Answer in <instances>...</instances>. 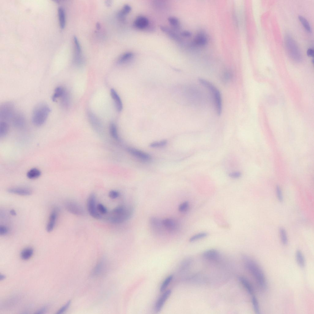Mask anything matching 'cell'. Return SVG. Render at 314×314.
<instances>
[{
	"label": "cell",
	"instance_id": "6da1fadb",
	"mask_svg": "<svg viewBox=\"0 0 314 314\" xmlns=\"http://www.w3.org/2000/svg\"><path fill=\"white\" fill-rule=\"evenodd\" d=\"M51 109L46 103L41 102L34 107L32 113V121L35 126L42 125L46 121Z\"/></svg>",
	"mask_w": 314,
	"mask_h": 314
},
{
	"label": "cell",
	"instance_id": "7a4b0ae2",
	"mask_svg": "<svg viewBox=\"0 0 314 314\" xmlns=\"http://www.w3.org/2000/svg\"><path fill=\"white\" fill-rule=\"evenodd\" d=\"M243 258L246 267L255 278L259 285L265 289L266 283L264 274L257 264L253 260L246 256Z\"/></svg>",
	"mask_w": 314,
	"mask_h": 314
},
{
	"label": "cell",
	"instance_id": "3957f363",
	"mask_svg": "<svg viewBox=\"0 0 314 314\" xmlns=\"http://www.w3.org/2000/svg\"><path fill=\"white\" fill-rule=\"evenodd\" d=\"M132 212V209L130 208L123 205L118 206L111 211L108 220L113 224H121L128 219Z\"/></svg>",
	"mask_w": 314,
	"mask_h": 314
},
{
	"label": "cell",
	"instance_id": "277c9868",
	"mask_svg": "<svg viewBox=\"0 0 314 314\" xmlns=\"http://www.w3.org/2000/svg\"><path fill=\"white\" fill-rule=\"evenodd\" d=\"M198 81L203 86L210 91L213 95L217 114L220 116L222 112V98L219 90L209 81L202 78H199Z\"/></svg>",
	"mask_w": 314,
	"mask_h": 314
},
{
	"label": "cell",
	"instance_id": "5b68a950",
	"mask_svg": "<svg viewBox=\"0 0 314 314\" xmlns=\"http://www.w3.org/2000/svg\"><path fill=\"white\" fill-rule=\"evenodd\" d=\"M285 45L287 52L290 56L296 61H300L301 56L300 50L293 39L289 35L285 38Z\"/></svg>",
	"mask_w": 314,
	"mask_h": 314
},
{
	"label": "cell",
	"instance_id": "8992f818",
	"mask_svg": "<svg viewBox=\"0 0 314 314\" xmlns=\"http://www.w3.org/2000/svg\"><path fill=\"white\" fill-rule=\"evenodd\" d=\"M14 104L7 101L2 103L0 106V121H6L11 120L16 112Z\"/></svg>",
	"mask_w": 314,
	"mask_h": 314
},
{
	"label": "cell",
	"instance_id": "52a82bcc",
	"mask_svg": "<svg viewBox=\"0 0 314 314\" xmlns=\"http://www.w3.org/2000/svg\"><path fill=\"white\" fill-rule=\"evenodd\" d=\"M96 196L94 193L89 196L87 200V208L90 215L94 218L99 219L101 217V214L98 212L96 205Z\"/></svg>",
	"mask_w": 314,
	"mask_h": 314
},
{
	"label": "cell",
	"instance_id": "ba28073f",
	"mask_svg": "<svg viewBox=\"0 0 314 314\" xmlns=\"http://www.w3.org/2000/svg\"><path fill=\"white\" fill-rule=\"evenodd\" d=\"M64 206L67 210L73 214L80 216L84 213V211L82 206L74 201H67L65 203Z\"/></svg>",
	"mask_w": 314,
	"mask_h": 314
},
{
	"label": "cell",
	"instance_id": "9c48e42d",
	"mask_svg": "<svg viewBox=\"0 0 314 314\" xmlns=\"http://www.w3.org/2000/svg\"><path fill=\"white\" fill-rule=\"evenodd\" d=\"M127 151L132 156L143 161L148 162L152 159L149 154L137 149L129 147L127 148Z\"/></svg>",
	"mask_w": 314,
	"mask_h": 314
},
{
	"label": "cell",
	"instance_id": "30bf717a",
	"mask_svg": "<svg viewBox=\"0 0 314 314\" xmlns=\"http://www.w3.org/2000/svg\"><path fill=\"white\" fill-rule=\"evenodd\" d=\"M10 120L13 125L17 128H23L26 124V120L24 115L19 112H15Z\"/></svg>",
	"mask_w": 314,
	"mask_h": 314
},
{
	"label": "cell",
	"instance_id": "8fae6325",
	"mask_svg": "<svg viewBox=\"0 0 314 314\" xmlns=\"http://www.w3.org/2000/svg\"><path fill=\"white\" fill-rule=\"evenodd\" d=\"M163 229L169 232H174L176 231L179 228L178 223L171 218H165L162 220Z\"/></svg>",
	"mask_w": 314,
	"mask_h": 314
},
{
	"label": "cell",
	"instance_id": "7c38bea8",
	"mask_svg": "<svg viewBox=\"0 0 314 314\" xmlns=\"http://www.w3.org/2000/svg\"><path fill=\"white\" fill-rule=\"evenodd\" d=\"M7 191L10 193L24 196L30 195L32 193L31 190L26 187L10 188L8 189Z\"/></svg>",
	"mask_w": 314,
	"mask_h": 314
},
{
	"label": "cell",
	"instance_id": "4fadbf2b",
	"mask_svg": "<svg viewBox=\"0 0 314 314\" xmlns=\"http://www.w3.org/2000/svg\"><path fill=\"white\" fill-rule=\"evenodd\" d=\"M171 292L170 290H167L158 300L155 306V310L156 312L160 311L165 302L170 295Z\"/></svg>",
	"mask_w": 314,
	"mask_h": 314
},
{
	"label": "cell",
	"instance_id": "5bb4252c",
	"mask_svg": "<svg viewBox=\"0 0 314 314\" xmlns=\"http://www.w3.org/2000/svg\"><path fill=\"white\" fill-rule=\"evenodd\" d=\"M73 41L75 50V56L74 60L77 64H80L82 62L81 53L82 50L79 41L77 37L74 36L73 37Z\"/></svg>",
	"mask_w": 314,
	"mask_h": 314
},
{
	"label": "cell",
	"instance_id": "9a60e30c",
	"mask_svg": "<svg viewBox=\"0 0 314 314\" xmlns=\"http://www.w3.org/2000/svg\"><path fill=\"white\" fill-rule=\"evenodd\" d=\"M149 24L148 19L143 16H139L137 17L133 22L134 26L139 29H144L146 28Z\"/></svg>",
	"mask_w": 314,
	"mask_h": 314
},
{
	"label": "cell",
	"instance_id": "2e32d148",
	"mask_svg": "<svg viewBox=\"0 0 314 314\" xmlns=\"http://www.w3.org/2000/svg\"><path fill=\"white\" fill-rule=\"evenodd\" d=\"M57 217V212L54 210L50 215L49 220L46 226L47 232H50L53 230L55 227Z\"/></svg>",
	"mask_w": 314,
	"mask_h": 314
},
{
	"label": "cell",
	"instance_id": "e0dca14e",
	"mask_svg": "<svg viewBox=\"0 0 314 314\" xmlns=\"http://www.w3.org/2000/svg\"><path fill=\"white\" fill-rule=\"evenodd\" d=\"M110 95L114 101L116 107L119 112L122 111L123 109V104L121 99L116 90L111 89L110 90Z\"/></svg>",
	"mask_w": 314,
	"mask_h": 314
},
{
	"label": "cell",
	"instance_id": "ac0fdd59",
	"mask_svg": "<svg viewBox=\"0 0 314 314\" xmlns=\"http://www.w3.org/2000/svg\"><path fill=\"white\" fill-rule=\"evenodd\" d=\"M220 254L216 250L211 249L204 252L203 256L205 258L212 261H216L220 258Z\"/></svg>",
	"mask_w": 314,
	"mask_h": 314
},
{
	"label": "cell",
	"instance_id": "d6986e66",
	"mask_svg": "<svg viewBox=\"0 0 314 314\" xmlns=\"http://www.w3.org/2000/svg\"><path fill=\"white\" fill-rule=\"evenodd\" d=\"M150 222L151 227L155 231L159 232L161 229L163 228L162 220L158 218L151 217L150 220Z\"/></svg>",
	"mask_w": 314,
	"mask_h": 314
},
{
	"label": "cell",
	"instance_id": "ffe728a7",
	"mask_svg": "<svg viewBox=\"0 0 314 314\" xmlns=\"http://www.w3.org/2000/svg\"><path fill=\"white\" fill-rule=\"evenodd\" d=\"M161 30L163 32L167 34L169 36H170L172 39L176 41H179L180 38L179 36L174 31L171 30L168 28L163 26H160Z\"/></svg>",
	"mask_w": 314,
	"mask_h": 314
},
{
	"label": "cell",
	"instance_id": "44dd1931",
	"mask_svg": "<svg viewBox=\"0 0 314 314\" xmlns=\"http://www.w3.org/2000/svg\"><path fill=\"white\" fill-rule=\"evenodd\" d=\"M58 11L60 26L61 29H63L66 24L65 12L63 8L61 7H59Z\"/></svg>",
	"mask_w": 314,
	"mask_h": 314
},
{
	"label": "cell",
	"instance_id": "7402d4cb",
	"mask_svg": "<svg viewBox=\"0 0 314 314\" xmlns=\"http://www.w3.org/2000/svg\"><path fill=\"white\" fill-rule=\"evenodd\" d=\"M105 263L103 260H101L97 264L94 268L93 274L94 276L101 274L105 269Z\"/></svg>",
	"mask_w": 314,
	"mask_h": 314
},
{
	"label": "cell",
	"instance_id": "603a6c76",
	"mask_svg": "<svg viewBox=\"0 0 314 314\" xmlns=\"http://www.w3.org/2000/svg\"><path fill=\"white\" fill-rule=\"evenodd\" d=\"M65 89L62 86H59L55 89L54 92L52 96V100L54 102L57 101L58 98L63 95Z\"/></svg>",
	"mask_w": 314,
	"mask_h": 314
},
{
	"label": "cell",
	"instance_id": "cb8c5ba5",
	"mask_svg": "<svg viewBox=\"0 0 314 314\" xmlns=\"http://www.w3.org/2000/svg\"><path fill=\"white\" fill-rule=\"evenodd\" d=\"M239 280L247 292L250 294L253 293V289L249 282L246 278L243 277H239Z\"/></svg>",
	"mask_w": 314,
	"mask_h": 314
},
{
	"label": "cell",
	"instance_id": "d4e9b609",
	"mask_svg": "<svg viewBox=\"0 0 314 314\" xmlns=\"http://www.w3.org/2000/svg\"><path fill=\"white\" fill-rule=\"evenodd\" d=\"M33 253V250L31 247L24 249L21 252L20 256L23 260H26L30 258Z\"/></svg>",
	"mask_w": 314,
	"mask_h": 314
},
{
	"label": "cell",
	"instance_id": "484cf974",
	"mask_svg": "<svg viewBox=\"0 0 314 314\" xmlns=\"http://www.w3.org/2000/svg\"><path fill=\"white\" fill-rule=\"evenodd\" d=\"M131 9L130 5L128 4L124 5L121 10L118 13V18L121 20H124L125 15L130 12Z\"/></svg>",
	"mask_w": 314,
	"mask_h": 314
},
{
	"label": "cell",
	"instance_id": "4316f807",
	"mask_svg": "<svg viewBox=\"0 0 314 314\" xmlns=\"http://www.w3.org/2000/svg\"><path fill=\"white\" fill-rule=\"evenodd\" d=\"M207 38L206 36L203 33H200L195 37L194 42L195 44L199 46L204 45L206 43Z\"/></svg>",
	"mask_w": 314,
	"mask_h": 314
},
{
	"label": "cell",
	"instance_id": "83f0119b",
	"mask_svg": "<svg viewBox=\"0 0 314 314\" xmlns=\"http://www.w3.org/2000/svg\"><path fill=\"white\" fill-rule=\"evenodd\" d=\"M133 53L131 52H126L118 58V63H124L130 60L133 57Z\"/></svg>",
	"mask_w": 314,
	"mask_h": 314
},
{
	"label": "cell",
	"instance_id": "f1b7e54d",
	"mask_svg": "<svg viewBox=\"0 0 314 314\" xmlns=\"http://www.w3.org/2000/svg\"><path fill=\"white\" fill-rule=\"evenodd\" d=\"M41 175L40 171L36 168H33L30 170L27 174V177L30 179L38 178Z\"/></svg>",
	"mask_w": 314,
	"mask_h": 314
},
{
	"label": "cell",
	"instance_id": "f546056e",
	"mask_svg": "<svg viewBox=\"0 0 314 314\" xmlns=\"http://www.w3.org/2000/svg\"><path fill=\"white\" fill-rule=\"evenodd\" d=\"M9 130V125L6 121H0V136L1 137H5L7 134Z\"/></svg>",
	"mask_w": 314,
	"mask_h": 314
},
{
	"label": "cell",
	"instance_id": "4dcf8cb0",
	"mask_svg": "<svg viewBox=\"0 0 314 314\" xmlns=\"http://www.w3.org/2000/svg\"><path fill=\"white\" fill-rule=\"evenodd\" d=\"M296 258L298 265L301 267H303L305 265V260L303 255L300 250L297 251Z\"/></svg>",
	"mask_w": 314,
	"mask_h": 314
},
{
	"label": "cell",
	"instance_id": "1f68e13d",
	"mask_svg": "<svg viewBox=\"0 0 314 314\" xmlns=\"http://www.w3.org/2000/svg\"><path fill=\"white\" fill-rule=\"evenodd\" d=\"M59 99L60 104L62 106L66 108L68 106L69 103V98L68 94L66 90Z\"/></svg>",
	"mask_w": 314,
	"mask_h": 314
},
{
	"label": "cell",
	"instance_id": "d6a6232c",
	"mask_svg": "<svg viewBox=\"0 0 314 314\" xmlns=\"http://www.w3.org/2000/svg\"><path fill=\"white\" fill-rule=\"evenodd\" d=\"M88 117L91 124L96 128L100 127V123L97 117L92 113H88Z\"/></svg>",
	"mask_w": 314,
	"mask_h": 314
},
{
	"label": "cell",
	"instance_id": "836d02e7",
	"mask_svg": "<svg viewBox=\"0 0 314 314\" xmlns=\"http://www.w3.org/2000/svg\"><path fill=\"white\" fill-rule=\"evenodd\" d=\"M167 144V141L163 140L152 142L150 144L149 146L152 148H159L165 146Z\"/></svg>",
	"mask_w": 314,
	"mask_h": 314
},
{
	"label": "cell",
	"instance_id": "e575fe53",
	"mask_svg": "<svg viewBox=\"0 0 314 314\" xmlns=\"http://www.w3.org/2000/svg\"><path fill=\"white\" fill-rule=\"evenodd\" d=\"M279 230L282 243L284 245H287L288 243V239L285 230L283 228H280Z\"/></svg>",
	"mask_w": 314,
	"mask_h": 314
},
{
	"label": "cell",
	"instance_id": "d590c367",
	"mask_svg": "<svg viewBox=\"0 0 314 314\" xmlns=\"http://www.w3.org/2000/svg\"><path fill=\"white\" fill-rule=\"evenodd\" d=\"M173 278V276L171 275L169 276L165 279L161 286L160 289L161 292H163L167 288L169 284Z\"/></svg>",
	"mask_w": 314,
	"mask_h": 314
},
{
	"label": "cell",
	"instance_id": "8d00e7d4",
	"mask_svg": "<svg viewBox=\"0 0 314 314\" xmlns=\"http://www.w3.org/2000/svg\"><path fill=\"white\" fill-rule=\"evenodd\" d=\"M169 23L173 27L178 29L180 27V23L176 17H170L168 19Z\"/></svg>",
	"mask_w": 314,
	"mask_h": 314
},
{
	"label": "cell",
	"instance_id": "74e56055",
	"mask_svg": "<svg viewBox=\"0 0 314 314\" xmlns=\"http://www.w3.org/2000/svg\"><path fill=\"white\" fill-rule=\"evenodd\" d=\"M298 18L305 29L308 32L311 30V27L309 23L306 19L302 16L299 15Z\"/></svg>",
	"mask_w": 314,
	"mask_h": 314
},
{
	"label": "cell",
	"instance_id": "f35d334b",
	"mask_svg": "<svg viewBox=\"0 0 314 314\" xmlns=\"http://www.w3.org/2000/svg\"><path fill=\"white\" fill-rule=\"evenodd\" d=\"M252 303L254 311L256 314H259L260 311L258 301L255 296H253L252 298Z\"/></svg>",
	"mask_w": 314,
	"mask_h": 314
},
{
	"label": "cell",
	"instance_id": "ab89813d",
	"mask_svg": "<svg viewBox=\"0 0 314 314\" xmlns=\"http://www.w3.org/2000/svg\"><path fill=\"white\" fill-rule=\"evenodd\" d=\"M207 234L205 232H201L195 235L192 236L189 239L190 242H193L197 240L203 238L207 236Z\"/></svg>",
	"mask_w": 314,
	"mask_h": 314
},
{
	"label": "cell",
	"instance_id": "60d3db41",
	"mask_svg": "<svg viewBox=\"0 0 314 314\" xmlns=\"http://www.w3.org/2000/svg\"><path fill=\"white\" fill-rule=\"evenodd\" d=\"M109 130L111 135L112 137L116 139H118V136L116 125L114 124L111 123L109 126Z\"/></svg>",
	"mask_w": 314,
	"mask_h": 314
},
{
	"label": "cell",
	"instance_id": "b9f144b4",
	"mask_svg": "<svg viewBox=\"0 0 314 314\" xmlns=\"http://www.w3.org/2000/svg\"><path fill=\"white\" fill-rule=\"evenodd\" d=\"M98 211L101 214H106L108 213V210L106 207L101 203H98L97 205Z\"/></svg>",
	"mask_w": 314,
	"mask_h": 314
},
{
	"label": "cell",
	"instance_id": "7bdbcfd3",
	"mask_svg": "<svg viewBox=\"0 0 314 314\" xmlns=\"http://www.w3.org/2000/svg\"><path fill=\"white\" fill-rule=\"evenodd\" d=\"M189 204L188 201H185L182 203L179 206L178 210L180 212L186 211L188 208Z\"/></svg>",
	"mask_w": 314,
	"mask_h": 314
},
{
	"label": "cell",
	"instance_id": "ee69618b",
	"mask_svg": "<svg viewBox=\"0 0 314 314\" xmlns=\"http://www.w3.org/2000/svg\"><path fill=\"white\" fill-rule=\"evenodd\" d=\"M109 197L112 199H115L118 197L120 194L118 191L112 190L110 191L109 193Z\"/></svg>",
	"mask_w": 314,
	"mask_h": 314
},
{
	"label": "cell",
	"instance_id": "f6af8a7d",
	"mask_svg": "<svg viewBox=\"0 0 314 314\" xmlns=\"http://www.w3.org/2000/svg\"><path fill=\"white\" fill-rule=\"evenodd\" d=\"M71 304V301H68L64 305L62 306L56 313L57 314H61L65 311L69 307Z\"/></svg>",
	"mask_w": 314,
	"mask_h": 314
},
{
	"label": "cell",
	"instance_id": "bcb514c9",
	"mask_svg": "<svg viewBox=\"0 0 314 314\" xmlns=\"http://www.w3.org/2000/svg\"><path fill=\"white\" fill-rule=\"evenodd\" d=\"M276 192L277 197L278 200L279 201L282 202L283 201V196L282 194L281 189L278 186H277L276 187Z\"/></svg>",
	"mask_w": 314,
	"mask_h": 314
},
{
	"label": "cell",
	"instance_id": "7dc6e473",
	"mask_svg": "<svg viewBox=\"0 0 314 314\" xmlns=\"http://www.w3.org/2000/svg\"><path fill=\"white\" fill-rule=\"evenodd\" d=\"M8 231V228L4 225H1L0 227V235L4 236L6 234Z\"/></svg>",
	"mask_w": 314,
	"mask_h": 314
},
{
	"label": "cell",
	"instance_id": "c3c4849f",
	"mask_svg": "<svg viewBox=\"0 0 314 314\" xmlns=\"http://www.w3.org/2000/svg\"><path fill=\"white\" fill-rule=\"evenodd\" d=\"M232 75L230 73L227 72L225 73L222 77V79L224 82H227L232 78Z\"/></svg>",
	"mask_w": 314,
	"mask_h": 314
},
{
	"label": "cell",
	"instance_id": "681fc988",
	"mask_svg": "<svg viewBox=\"0 0 314 314\" xmlns=\"http://www.w3.org/2000/svg\"><path fill=\"white\" fill-rule=\"evenodd\" d=\"M241 175V173L239 172H235L231 173L229 174L230 177L233 178H239Z\"/></svg>",
	"mask_w": 314,
	"mask_h": 314
},
{
	"label": "cell",
	"instance_id": "f907efd6",
	"mask_svg": "<svg viewBox=\"0 0 314 314\" xmlns=\"http://www.w3.org/2000/svg\"><path fill=\"white\" fill-rule=\"evenodd\" d=\"M307 53L308 56L313 57L314 56V50L313 49L311 48L308 49L307 51Z\"/></svg>",
	"mask_w": 314,
	"mask_h": 314
},
{
	"label": "cell",
	"instance_id": "816d5d0a",
	"mask_svg": "<svg viewBox=\"0 0 314 314\" xmlns=\"http://www.w3.org/2000/svg\"><path fill=\"white\" fill-rule=\"evenodd\" d=\"M181 34L182 36L186 37H189L191 35L190 33L187 31H184L182 32L181 33Z\"/></svg>",
	"mask_w": 314,
	"mask_h": 314
},
{
	"label": "cell",
	"instance_id": "f5cc1de1",
	"mask_svg": "<svg viewBox=\"0 0 314 314\" xmlns=\"http://www.w3.org/2000/svg\"><path fill=\"white\" fill-rule=\"evenodd\" d=\"M46 308L45 307H43L41 309H40L36 312V313H43L46 311Z\"/></svg>",
	"mask_w": 314,
	"mask_h": 314
},
{
	"label": "cell",
	"instance_id": "db71d44e",
	"mask_svg": "<svg viewBox=\"0 0 314 314\" xmlns=\"http://www.w3.org/2000/svg\"><path fill=\"white\" fill-rule=\"evenodd\" d=\"M106 5L108 7H109L111 4V1H107L105 2Z\"/></svg>",
	"mask_w": 314,
	"mask_h": 314
},
{
	"label": "cell",
	"instance_id": "11a10c76",
	"mask_svg": "<svg viewBox=\"0 0 314 314\" xmlns=\"http://www.w3.org/2000/svg\"><path fill=\"white\" fill-rule=\"evenodd\" d=\"M10 213L13 216H15L16 215V212L13 209L11 210Z\"/></svg>",
	"mask_w": 314,
	"mask_h": 314
},
{
	"label": "cell",
	"instance_id": "9f6ffc18",
	"mask_svg": "<svg viewBox=\"0 0 314 314\" xmlns=\"http://www.w3.org/2000/svg\"><path fill=\"white\" fill-rule=\"evenodd\" d=\"M6 278V276L3 274H0V280H2Z\"/></svg>",
	"mask_w": 314,
	"mask_h": 314
},
{
	"label": "cell",
	"instance_id": "6f0895ef",
	"mask_svg": "<svg viewBox=\"0 0 314 314\" xmlns=\"http://www.w3.org/2000/svg\"><path fill=\"white\" fill-rule=\"evenodd\" d=\"M96 27L97 29L98 30H99L101 28V25L99 23H97L96 24Z\"/></svg>",
	"mask_w": 314,
	"mask_h": 314
}]
</instances>
